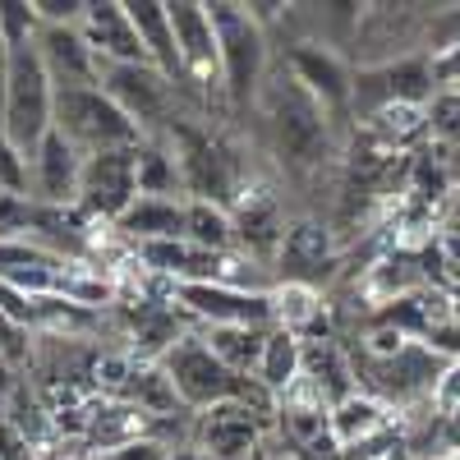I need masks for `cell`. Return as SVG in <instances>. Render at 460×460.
I'll use <instances>...</instances> for the list:
<instances>
[{"label": "cell", "mask_w": 460, "mask_h": 460, "mask_svg": "<svg viewBox=\"0 0 460 460\" xmlns=\"http://www.w3.org/2000/svg\"><path fill=\"white\" fill-rule=\"evenodd\" d=\"M253 377L281 405V396L304 377V341L290 336V332H281V327H272V332H267V345H262V359H258V373Z\"/></svg>", "instance_id": "obj_23"}, {"label": "cell", "mask_w": 460, "mask_h": 460, "mask_svg": "<svg viewBox=\"0 0 460 460\" xmlns=\"http://www.w3.org/2000/svg\"><path fill=\"white\" fill-rule=\"evenodd\" d=\"M364 134H373L377 143H387L392 152L414 157V147L429 138V106H382L377 115L364 120Z\"/></svg>", "instance_id": "obj_26"}, {"label": "cell", "mask_w": 460, "mask_h": 460, "mask_svg": "<svg viewBox=\"0 0 460 460\" xmlns=\"http://www.w3.org/2000/svg\"><path fill=\"white\" fill-rule=\"evenodd\" d=\"M429 138L460 147V93H438L429 102Z\"/></svg>", "instance_id": "obj_30"}, {"label": "cell", "mask_w": 460, "mask_h": 460, "mask_svg": "<svg viewBox=\"0 0 460 460\" xmlns=\"http://www.w3.org/2000/svg\"><path fill=\"white\" fill-rule=\"evenodd\" d=\"M56 84L37 56V42L32 47H19L14 51V69H10V88H5V111H0V129L10 134V143L32 157L37 143H42L51 129H56Z\"/></svg>", "instance_id": "obj_4"}, {"label": "cell", "mask_w": 460, "mask_h": 460, "mask_svg": "<svg viewBox=\"0 0 460 460\" xmlns=\"http://www.w3.org/2000/svg\"><path fill=\"white\" fill-rule=\"evenodd\" d=\"M175 47H180V88L194 97H221V42L203 0H166ZM226 102V97H221Z\"/></svg>", "instance_id": "obj_6"}, {"label": "cell", "mask_w": 460, "mask_h": 460, "mask_svg": "<svg viewBox=\"0 0 460 460\" xmlns=\"http://www.w3.org/2000/svg\"><path fill=\"white\" fill-rule=\"evenodd\" d=\"M84 152L65 134H47L28 157L32 171V203L37 208H79V184H84Z\"/></svg>", "instance_id": "obj_12"}, {"label": "cell", "mask_w": 460, "mask_h": 460, "mask_svg": "<svg viewBox=\"0 0 460 460\" xmlns=\"http://www.w3.org/2000/svg\"><path fill=\"white\" fill-rule=\"evenodd\" d=\"M272 314H277V327L299 336V341H332V332H327V299H323L318 286L277 281L272 286Z\"/></svg>", "instance_id": "obj_19"}, {"label": "cell", "mask_w": 460, "mask_h": 460, "mask_svg": "<svg viewBox=\"0 0 460 460\" xmlns=\"http://www.w3.org/2000/svg\"><path fill=\"white\" fill-rule=\"evenodd\" d=\"M143 147V143H138ZM138 147H115V152H97L84 162V184H79V208L102 221L115 226L134 203H138Z\"/></svg>", "instance_id": "obj_11"}, {"label": "cell", "mask_w": 460, "mask_h": 460, "mask_svg": "<svg viewBox=\"0 0 460 460\" xmlns=\"http://www.w3.org/2000/svg\"><path fill=\"white\" fill-rule=\"evenodd\" d=\"M424 286H429V272H424L414 258H405V253L377 258V262L368 267V277H364V295L377 304V309H392V304L419 295Z\"/></svg>", "instance_id": "obj_22"}, {"label": "cell", "mask_w": 460, "mask_h": 460, "mask_svg": "<svg viewBox=\"0 0 460 460\" xmlns=\"http://www.w3.org/2000/svg\"><path fill=\"white\" fill-rule=\"evenodd\" d=\"M171 460H212L208 451H199V447H175L171 451Z\"/></svg>", "instance_id": "obj_34"}, {"label": "cell", "mask_w": 460, "mask_h": 460, "mask_svg": "<svg viewBox=\"0 0 460 460\" xmlns=\"http://www.w3.org/2000/svg\"><path fill=\"white\" fill-rule=\"evenodd\" d=\"M286 69H290V79L299 88H309L327 106L336 129H345V120L355 115V69L345 65V56L332 51V42L299 37V42L286 51Z\"/></svg>", "instance_id": "obj_8"}, {"label": "cell", "mask_w": 460, "mask_h": 460, "mask_svg": "<svg viewBox=\"0 0 460 460\" xmlns=\"http://www.w3.org/2000/svg\"><path fill=\"white\" fill-rule=\"evenodd\" d=\"M171 451L175 447H166L162 438H134V442H125V447H115V451H106V456H93V460H171Z\"/></svg>", "instance_id": "obj_32"}, {"label": "cell", "mask_w": 460, "mask_h": 460, "mask_svg": "<svg viewBox=\"0 0 460 460\" xmlns=\"http://www.w3.org/2000/svg\"><path fill=\"white\" fill-rule=\"evenodd\" d=\"M125 10H129V23L138 28V42H143L147 60L180 88V47H175V28H171L166 0H125Z\"/></svg>", "instance_id": "obj_21"}, {"label": "cell", "mask_w": 460, "mask_h": 460, "mask_svg": "<svg viewBox=\"0 0 460 460\" xmlns=\"http://www.w3.org/2000/svg\"><path fill=\"white\" fill-rule=\"evenodd\" d=\"M341 460H414V451H410V442L396 438V429H392V433H382L377 442H368V447H359V451H345Z\"/></svg>", "instance_id": "obj_31"}, {"label": "cell", "mask_w": 460, "mask_h": 460, "mask_svg": "<svg viewBox=\"0 0 460 460\" xmlns=\"http://www.w3.org/2000/svg\"><path fill=\"white\" fill-rule=\"evenodd\" d=\"M184 240L199 244V249H212V253H240L235 249V221H230V208H221V203L189 199Z\"/></svg>", "instance_id": "obj_27"}, {"label": "cell", "mask_w": 460, "mask_h": 460, "mask_svg": "<svg viewBox=\"0 0 460 460\" xmlns=\"http://www.w3.org/2000/svg\"><path fill=\"white\" fill-rule=\"evenodd\" d=\"M217 42H221V97L235 115H249L272 79V51H267V28L235 0H212L208 5Z\"/></svg>", "instance_id": "obj_2"}, {"label": "cell", "mask_w": 460, "mask_h": 460, "mask_svg": "<svg viewBox=\"0 0 460 460\" xmlns=\"http://www.w3.org/2000/svg\"><path fill=\"white\" fill-rule=\"evenodd\" d=\"M429 410H433V414H451V410H460V359L447 364V373H442V382H438V392H433Z\"/></svg>", "instance_id": "obj_33"}, {"label": "cell", "mask_w": 460, "mask_h": 460, "mask_svg": "<svg viewBox=\"0 0 460 460\" xmlns=\"http://www.w3.org/2000/svg\"><path fill=\"white\" fill-rule=\"evenodd\" d=\"M267 125V143H272V157L295 171V175H314L323 171L332 157H341V129L327 115V106L290 79V69L272 74L253 106Z\"/></svg>", "instance_id": "obj_1"}, {"label": "cell", "mask_w": 460, "mask_h": 460, "mask_svg": "<svg viewBox=\"0 0 460 460\" xmlns=\"http://www.w3.org/2000/svg\"><path fill=\"white\" fill-rule=\"evenodd\" d=\"M332 267H336V230L318 217H295L277 253V281H304L323 290V277Z\"/></svg>", "instance_id": "obj_14"}, {"label": "cell", "mask_w": 460, "mask_h": 460, "mask_svg": "<svg viewBox=\"0 0 460 460\" xmlns=\"http://www.w3.org/2000/svg\"><path fill=\"white\" fill-rule=\"evenodd\" d=\"M37 56H42L56 88H102L97 84L102 60L93 56L79 28H42L37 32Z\"/></svg>", "instance_id": "obj_16"}, {"label": "cell", "mask_w": 460, "mask_h": 460, "mask_svg": "<svg viewBox=\"0 0 460 460\" xmlns=\"http://www.w3.org/2000/svg\"><path fill=\"white\" fill-rule=\"evenodd\" d=\"M97 84L147 138H162L175 120H184L180 115V88L157 65H106L102 60Z\"/></svg>", "instance_id": "obj_5"}, {"label": "cell", "mask_w": 460, "mask_h": 460, "mask_svg": "<svg viewBox=\"0 0 460 460\" xmlns=\"http://www.w3.org/2000/svg\"><path fill=\"white\" fill-rule=\"evenodd\" d=\"M0 194L32 203V171H28V157L10 143L5 129H0Z\"/></svg>", "instance_id": "obj_29"}, {"label": "cell", "mask_w": 460, "mask_h": 460, "mask_svg": "<svg viewBox=\"0 0 460 460\" xmlns=\"http://www.w3.org/2000/svg\"><path fill=\"white\" fill-rule=\"evenodd\" d=\"M304 382L323 396L327 410H336L341 401H350L359 392L355 364L345 359L336 341H304Z\"/></svg>", "instance_id": "obj_20"}, {"label": "cell", "mask_w": 460, "mask_h": 460, "mask_svg": "<svg viewBox=\"0 0 460 460\" xmlns=\"http://www.w3.org/2000/svg\"><path fill=\"white\" fill-rule=\"evenodd\" d=\"M267 424L272 419H262L258 410H249L240 401H226V405L194 414V447L208 451L212 460H249L258 451Z\"/></svg>", "instance_id": "obj_13"}, {"label": "cell", "mask_w": 460, "mask_h": 460, "mask_svg": "<svg viewBox=\"0 0 460 460\" xmlns=\"http://www.w3.org/2000/svg\"><path fill=\"white\" fill-rule=\"evenodd\" d=\"M438 97L433 65L424 56H405L392 65L355 69V120H368L382 106H429Z\"/></svg>", "instance_id": "obj_9"}, {"label": "cell", "mask_w": 460, "mask_h": 460, "mask_svg": "<svg viewBox=\"0 0 460 460\" xmlns=\"http://www.w3.org/2000/svg\"><path fill=\"white\" fill-rule=\"evenodd\" d=\"M382 433H392V405L377 401L368 392H355L350 401H341L327 414V438L336 442V451H359L368 442H377Z\"/></svg>", "instance_id": "obj_17"}, {"label": "cell", "mask_w": 460, "mask_h": 460, "mask_svg": "<svg viewBox=\"0 0 460 460\" xmlns=\"http://www.w3.org/2000/svg\"><path fill=\"white\" fill-rule=\"evenodd\" d=\"M79 32L93 47V56L106 65H152L143 42H138V28L129 23L125 0H88V14H84Z\"/></svg>", "instance_id": "obj_15"}, {"label": "cell", "mask_w": 460, "mask_h": 460, "mask_svg": "<svg viewBox=\"0 0 460 460\" xmlns=\"http://www.w3.org/2000/svg\"><path fill=\"white\" fill-rule=\"evenodd\" d=\"M184 221H189V199H138L115 221V235L129 249L157 244V240H184Z\"/></svg>", "instance_id": "obj_18"}, {"label": "cell", "mask_w": 460, "mask_h": 460, "mask_svg": "<svg viewBox=\"0 0 460 460\" xmlns=\"http://www.w3.org/2000/svg\"><path fill=\"white\" fill-rule=\"evenodd\" d=\"M56 134H65L84 157L115 147H138L147 134L102 88H56Z\"/></svg>", "instance_id": "obj_3"}, {"label": "cell", "mask_w": 460, "mask_h": 460, "mask_svg": "<svg viewBox=\"0 0 460 460\" xmlns=\"http://www.w3.org/2000/svg\"><path fill=\"white\" fill-rule=\"evenodd\" d=\"M37 32H42V19H37L32 0H0V37L19 51V47H32Z\"/></svg>", "instance_id": "obj_28"}, {"label": "cell", "mask_w": 460, "mask_h": 460, "mask_svg": "<svg viewBox=\"0 0 460 460\" xmlns=\"http://www.w3.org/2000/svg\"><path fill=\"white\" fill-rule=\"evenodd\" d=\"M230 221H235V249L244 258H253L258 267H277L290 221H286V208H281L272 184L244 180L240 194L230 199Z\"/></svg>", "instance_id": "obj_10"}, {"label": "cell", "mask_w": 460, "mask_h": 460, "mask_svg": "<svg viewBox=\"0 0 460 460\" xmlns=\"http://www.w3.org/2000/svg\"><path fill=\"white\" fill-rule=\"evenodd\" d=\"M208 350L240 377H253L258 373V359H262V345H267V332L272 327H199Z\"/></svg>", "instance_id": "obj_25"}, {"label": "cell", "mask_w": 460, "mask_h": 460, "mask_svg": "<svg viewBox=\"0 0 460 460\" xmlns=\"http://www.w3.org/2000/svg\"><path fill=\"white\" fill-rule=\"evenodd\" d=\"M138 199H184V180L171 138H143L138 147Z\"/></svg>", "instance_id": "obj_24"}, {"label": "cell", "mask_w": 460, "mask_h": 460, "mask_svg": "<svg viewBox=\"0 0 460 460\" xmlns=\"http://www.w3.org/2000/svg\"><path fill=\"white\" fill-rule=\"evenodd\" d=\"M171 299L180 304V314L194 327H277L272 290L184 281V286H171Z\"/></svg>", "instance_id": "obj_7"}]
</instances>
